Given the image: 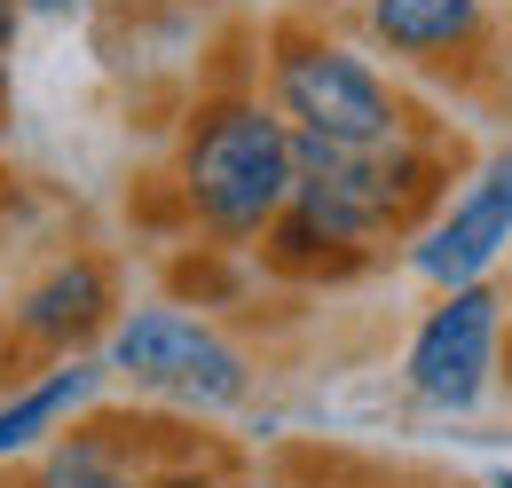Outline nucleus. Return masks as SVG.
<instances>
[{
  "label": "nucleus",
  "mask_w": 512,
  "mask_h": 488,
  "mask_svg": "<svg viewBox=\"0 0 512 488\" xmlns=\"http://www.w3.org/2000/svg\"><path fill=\"white\" fill-rule=\"evenodd\" d=\"M87 386H95V370H56L48 386L16 394V402L0 410V457H8V449H24V441H40V433L56 426V418H64V410L79 402V394H87Z\"/></svg>",
  "instance_id": "nucleus-8"
},
{
  "label": "nucleus",
  "mask_w": 512,
  "mask_h": 488,
  "mask_svg": "<svg viewBox=\"0 0 512 488\" xmlns=\"http://www.w3.org/2000/svg\"><path fill=\"white\" fill-rule=\"evenodd\" d=\"M48 488H134V481L111 473L95 449H56V457H48Z\"/></svg>",
  "instance_id": "nucleus-9"
},
{
  "label": "nucleus",
  "mask_w": 512,
  "mask_h": 488,
  "mask_svg": "<svg viewBox=\"0 0 512 488\" xmlns=\"http://www.w3.org/2000/svg\"><path fill=\"white\" fill-rule=\"evenodd\" d=\"M0 103H8V56H0Z\"/></svg>",
  "instance_id": "nucleus-12"
},
{
  "label": "nucleus",
  "mask_w": 512,
  "mask_h": 488,
  "mask_svg": "<svg viewBox=\"0 0 512 488\" xmlns=\"http://www.w3.org/2000/svg\"><path fill=\"white\" fill-rule=\"evenodd\" d=\"M182 182H190V205L245 237L260 221H276L300 189V166H292V134L284 119H268L260 103H221L205 111V126L190 134V158H182Z\"/></svg>",
  "instance_id": "nucleus-1"
},
{
  "label": "nucleus",
  "mask_w": 512,
  "mask_h": 488,
  "mask_svg": "<svg viewBox=\"0 0 512 488\" xmlns=\"http://www.w3.org/2000/svg\"><path fill=\"white\" fill-rule=\"evenodd\" d=\"M8 40H16V0H0V56H8Z\"/></svg>",
  "instance_id": "nucleus-10"
},
{
  "label": "nucleus",
  "mask_w": 512,
  "mask_h": 488,
  "mask_svg": "<svg viewBox=\"0 0 512 488\" xmlns=\"http://www.w3.org/2000/svg\"><path fill=\"white\" fill-rule=\"evenodd\" d=\"M276 103H284V119H300V134L347 142V150L394 142V95L347 48H292L276 63Z\"/></svg>",
  "instance_id": "nucleus-2"
},
{
  "label": "nucleus",
  "mask_w": 512,
  "mask_h": 488,
  "mask_svg": "<svg viewBox=\"0 0 512 488\" xmlns=\"http://www.w3.org/2000/svg\"><path fill=\"white\" fill-rule=\"evenodd\" d=\"M103 307H111V276H103L95 260H71V268H56V276L24 300V331L71 347V339H87V331L103 323Z\"/></svg>",
  "instance_id": "nucleus-7"
},
{
  "label": "nucleus",
  "mask_w": 512,
  "mask_h": 488,
  "mask_svg": "<svg viewBox=\"0 0 512 488\" xmlns=\"http://www.w3.org/2000/svg\"><path fill=\"white\" fill-rule=\"evenodd\" d=\"M489 363H497V292L457 284V292L426 315L418 347H410V386H418L434 410H473L481 386H489Z\"/></svg>",
  "instance_id": "nucleus-4"
},
{
  "label": "nucleus",
  "mask_w": 512,
  "mask_h": 488,
  "mask_svg": "<svg viewBox=\"0 0 512 488\" xmlns=\"http://www.w3.org/2000/svg\"><path fill=\"white\" fill-rule=\"evenodd\" d=\"M371 32L394 56H449L481 32V0H371Z\"/></svg>",
  "instance_id": "nucleus-6"
},
{
  "label": "nucleus",
  "mask_w": 512,
  "mask_h": 488,
  "mask_svg": "<svg viewBox=\"0 0 512 488\" xmlns=\"http://www.w3.org/2000/svg\"><path fill=\"white\" fill-rule=\"evenodd\" d=\"M505 244H512V158H497V166L481 174V189H473L442 229L418 244V276L457 292V284H473Z\"/></svg>",
  "instance_id": "nucleus-5"
},
{
  "label": "nucleus",
  "mask_w": 512,
  "mask_h": 488,
  "mask_svg": "<svg viewBox=\"0 0 512 488\" xmlns=\"http://www.w3.org/2000/svg\"><path fill=\"white\" fill-rule=\"evenodd\" d=\"M111 363L127 370V378H142V386H166V394L197 402V410H229L245 394L237 347H221L197 315H174V307L134 315L127 331H119V347H111Z\"/></svg>",
  "instance_id": "nucleus-3"
},
{
  "label": "nucleus",
  "mask_w": 512,
  "mask_h": 488,
  "mask_svg": "<svg viewBox=\"0 0 512 488\" xmlns=\"http://www.w3.org/2000/svg\"><path fill=\"white\" fill-rule=\"evenodd\" d=\"M32 8H40V16H64V8H79V0H32Z\"/></svg>",
  "instance_id": "nucleus-11"
},
{
  "label": "nucleus",
  "mask_w": 512,
  "mask_h": 488,
  "mask_svg": "<svg viewBox=\"0 0 512 488\" xmlns=\"http://www.w3.org/2000/svg\"><path fill=\"white\" fill-rule=\"evenodd\" d=\"M237 488H268V481H237Z\"/></svg>",
  "instance_id": "nucleus-14"
},
{
  "label": "nucleus",
  "mask_w": 512,
  "mask_h": 488,
  "mask_svg": "<svg viewBox=\"0 0 512 488\" xmlns=\"http://www.w3.org/2000/svg\"><path fill=\"white\" fill-rule=\"evenodd\" d=\"M497 488H512V473H497Z\"/></svg>",
  "instance_id": "nucleus-13"
}]
</instances>
